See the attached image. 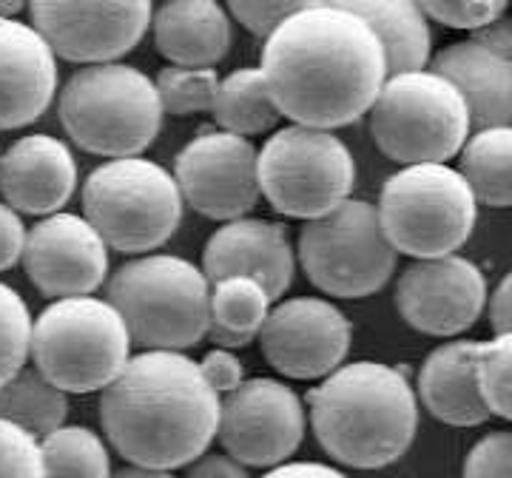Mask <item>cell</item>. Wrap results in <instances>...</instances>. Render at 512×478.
Returning <instances> with one entry per match:
<instances>
[{"instance_id": "cell-30", "label": "cell", "mask_w": 512, "mask_h": 478, "mask_svg": "<svg viewBox=\"0 0 512 478\" xmlns=\"http://www.w3.org/2000/svg\"><path fill=\"white\" fill-rule=\"evenodd\" d=\"M220 74L214 69H188V66H165L157 74V92L163 100L165 114H200L214 111L220 92Z\"/></svg>"}, {"instance_id": "cell-16", "label": "cell", "mask_w": 512, "mask_h": 478, "mask_svg": "<svg viewBox=\"0 0 512 478\" xmlns=\"http://www.w3.org/2000/svg\"><path fill=\"white\" fill-rule=\"evenodd\" d=\"M487 279L473 259H416L396 282V308L413 331L456 336L476 325L487 305Z\"/></svg>"}, {"instance_id": "cell-33", "label": "cell", "mask_w": 512, "mask_h": 478, "mask_svg": "<svg viewBox=\"0 0 512 478\" xmlns=\"http://www.w3.org/2000/svg\"><path fill=\"white\" fill-rule=\"evenodd\" d=\"M0 478H43L40 439L0 419Z\"/></svg>"}, {"instance_id": "cell-13", "label": "cell", "mask_w": 512, "mask_h": 478, "mask_svg": "<svg viewBox=\"0 0 512 478\" xmlns=\"http://www.w3.org/2000/svg\"><path fill=\"white\" fill-rule=\"evenodd\" d=\"M174 177L185 205L211 220H242L262 197L259 151L231 131L205 129L188 140L174 160Z\"/></svg>"}, {"instance_id": "cell-18", "label": "cell", "mask_w": 512, "mask_h": 478, "mask_svg": "<svg viewBox=\"0 0 512 478\" xmlns=\"http://www.w3.org/2000/svg\"><path fill=\"white\" fill-rule=\"evenodd\" d=\"M202 271L211 282L231 276H251L279 299L288 294L296 274V251L285 225L271 220L242 217L222 222L202 251Z\"/></svg>"}, {"instance_id": "cell-2", "label": "cell", "mask_w": 512, "mask_h": 478, "mask_svg": "<svg viewBox=\"0 0 512 478\" xmlns=\"http://www.w3.org/2000/svg\"><path fill=\"white\" fill-rule=\"evenodd\" d=\"M222 396L200 362L177 350H143L100 393L109 444L137 467L177 470L205 456L220 436Z\"/></svg>"}, {"instance_id": "cell-35", "label": "cell", "mask_w": 512, "mask_h": 478, "mask_svg": "<svg viewBox=\"0 0 512 478\" xmlns=\"http://www.w3.org/2000/svg\"><path fill=\"white\" fill-rule=\"evenodd\" d=\"M424 15L430 20H436L441 26H453V29H470L478 32L487 23H493L495 18H501L507 12V3L501 0H481V3H421Z\"/></svg>"}, {"instance_id": "cell-28", "label": "cell", "mask_w": 512, "mask_h": 478, "mask_svg": "<svg viewBox=\"0 0 512 478\" xmlns=\"http://www.w3.org/2000/svg\"><path fill=\"white\" fill-rule=\"evenodd\" d=\"M458 171L478 203L490 208L512 205V126L476 131L458 154Z\"/></svg>"}, {"instance_id": "cell-38", "label": "cell", "mask_w": 512, "mask_h": 478, "mask_svg": "<svg viewBox=\"0 0 512 478\" xmlns=\"http://www.w3.org/2000/svg\"><path fill=\"white\" fill-rule=\"evenodd\" d=\"M29 228L23 225V217L9 203H0V271L15 268L23 251H26Z\"/></svg>"}, {"instance_id": "cell-31", "label": "cell", "mask_w": 512, "mask_h": 478, "mask_svg": "<svg viewBox=\"0 0 512 478\" xmlns=\"http://www.w3.org/2000/svg\"><path fill=\"white\" fill-rule=\"evenodd\" d=\"M32 331L35 319L23 296L0 282V376L12 379L32 359Z\"/></svg>"}, {"instance_id": "cell-15", "label": "cell", "mask_w": 512, "mask_h": 478, "mask_svg": "<svg viewBox=\"0 0 512 478\" xmlns=\"http://www.w3.org/2000/svg\"><path fill=\"white\" fill-rule=\"evenodd\" d=\"M353 325L330 299L296 296L274 305L259 333L262 356L288 379H328L345 365Z\"/></svg>"}, {"instance_id": "cell-29", "label": "cell", "mask_w": 512, "mask_h": 478, "mask_svg": "<svg viewBox=\"0 0 512 478\" xmlns=\"http://www.w3.org/2000/svg\"><path fill=\"white\" fill-rule=\"evenodd\" d=\"M43 478H114L109 447L92 427L66 424L40 442Z\"/></svg>"}, {"instance_id": "cell-21", "label": "cell", "mask_w": 512, "mask_h": 478, "mask_svg": "<svg viewBox=\"0 0 512 478\" xmlns=\"http://www.w3.org/2000/svg\"><path fill=\"white\" fill-rule=\"evenodd\" d=\"M478 342H447L421 362L416 396L427 413L450 427H476L493 413L478 385Z\"/></svg>"}, {"instance_id": "cell-12", "label": "cell", "mask_w": 512, "mask_h": 478, "mask_svg": "<svg viewBox=\"0 0 512 478\" xmlns=\"http://www.w3.org/2000/svg\"><path fill=\"white\" fill-rule=\"evenodd\" d=\"M308 410L296 390L268 376L245 379L222 399L220 439L225 453L245 467L288 464L305 439Z\"/></svg>"}, {"instance_id": "cell-39", "label": "cell", "mask_w": 512, "mask_h": 478, "mask_svg": "<svg viewBox=\"0 0 512 478\" xmlns=\"http://www.w3.org/2000/svg\"><path fill=\"white\" fill-rule=\"evenodd\" d=\"M470 40L478 43V46H484V49L493 52V55L512 60V15L504 12L501 18H495L493 23H487L484 29L473 32Z\"/></svg>"}, {"instance_id": "cell-10", "label": "cell", "mask_w": 512, "mask_h": 478, "mask_svg": "<svg viewBox=\"0 0 512 478\" xmlns=\"http://www.w3.org/2000/svg\"><path fill=\"white\" fill-rule=\"evenodd\" d=\"M356 163L350 148L325 129L291 123L259 148V188L274 211L319 220L350 200Z\"/></svg>"}, {"instance_id": "cell-22", "label": "cell", "mask_w": 512, "mask_h": 478, "mask_svg": "<svg viewBox=\"0 0 512 478\" xmlns=\"http://www.w3.org/2000/svg\"><path fill=\"white\" fill-rule=\"evenodd\" d=\"M430 69L461 92L473 129L512 126V60L487 52L473 40H458L433 57Z\"/></svg>"}, {"instance_id": "cell-14", "label": "cell", "mask_w": 512, "mask_h": 478, "mask_svg": "<svg viewBox=\"0 0 512 478\" xmlns=\"http://www.w3.org/2000/svg\"><path fill=\"white\" fill-rule=\"evenodd\" d=\"M154 6L134 3H55L29 6V23L63 60L83 66L120 63L154 26Z\"/></svg>"}, {"instance_id": "cell-24", "label": "cell", "mask_w": 512, "mask_h": 478, "mask_svg": "<svg viewBox=\"0 0 512 478\" xmlns=\"http://www.w3.org/2000/svg\"><path fill=\"white\" fill-rule=\"evenodd\" d=\"M359 18L373 29L387 57V72L407 74L424 72L433 63V32L430 18L424 15L421 3H402V0H367V3H348Z\"/></svg>"}, {"instance_id": "cell-17", "label": "cell", "mask_w": 512, "mask_h": 478, "mask_svg": "<svg viewBox=\"0 0 512 478\" xmlns=\"http://www.w3.org/2000/svg\"><path fill=\"white\" fill-rule=\"evenodd\" d=\"M23 268L52 299L92 296L109 276V245L83 214L60 211L29 228Z\"/></svg>"}, {"instance_id": "cell-20", "label": "cell", "mask_w": 512, "mask_h": 478, "mask_svg": "<svg viewBox=\"0 0 512 478\" xmlns=\"http://www.w3.org/2000/svg\"><path fill=\"white\" fill-rule=\"evenodd\" d=\"M77 163L72 148L52 134H26L0 157V191L18 214L52 217L72 200Z\"/></svg>"}, {"instance_id": "cell-19", "label": "cell", "mask_w": 512, "mask_h": 478, "mask_svg": "<svg viewBox=\"0 0 512 478\" xmlns=\"http://www.w3.org/2000/svg\"><path fill=\"white\" fill-rule=\"evenodd\" d=\"M57 94V55L32 23L0 18V131L43 117Z\"/></svg>"}, {"instance_id": "cell-23", "label": "cell", "mask_w": 512, "mask_h": 478, "mask_svg": "<svg viewBox=\"0 0 512 478\" xmlns=\"http://www.w3.org/2000/svg\"><path fill=\"white\" fill-rule=\"evenodd\" d=\"M231 20L214 0H168L154 12V40L171 66L214 69L231 49Z\"/></svg>"}, {"instance_id": "cell-44", "label": "cell", "mask_w": 512, "mask_h": 478, "mask_svg": "<svg viewBox=\"0 0 512 478\" xmlns=\"http://www.w3.org/2000/svg\"><path fill=\"white\" fill-rule=\"evenodd\" d=\"M20 12H23V3H0V18H20Z\"/></svg>"}, {"instance_id": "cell-26", "label": "cell", "mask_w": 512, "mask_h": 478, "mask_svg": "<svg viewBox=\"0 0 512 478\" xmlns=\"http://www.w3.org/2000/svg\"><path fill=\"white\" fill-rule=\"evenodd\" d=\"M217 126L239 137H254L271 131L282 120L271 86L259 66L234 69L220 80V92L214 100Z\"/></svg>"}, {"instance_id": "cell-45", "label": "cell", "mask_w": 512, "mask_h": 478, "mask_svg": "<svg viewBox=\"0 0 512 478\" xmlns=\"http://www.w3.org/2000/svg\"><path fill=\"white\" fill-rule=\"evenodd\" d=\"M3 385H6V379H3V376H0V393H3Z\"/></svg>"}, {"instance_id": "cell-40", "label": "cell", "mask_w": 512, "mask_h": 478, "mask_svg": "<svg viewBox=\"0 0 512 478\" xmlns=\"http://www.w3.org/2000/svg\"><path fill=\"white\" fill-rule=\"evenodd\" d=\"M185 478H251L248 467L239 464L237 459H231L228 453H208L197 459L188 467Z\"/></svg>"}, {"instance_id": "cell-9", "label": "cell", "mask_w": 512, "mask_h": 478, "mask_svg": "<svg viewBox=\"0 0 512 478\" xmlns=\"http://www.w3.org/2000/svg\"><path fill=\"white\" fill-rule=\"evenodd\" d=\"M470 109L433 69L387 77L370 109V134L384 157L404 166L447 163L470 140Z\"/></svg>"}, {"instance_id": "cell-25", "label": "cell", "mask_w": 512, "mask_h": 478, "mask_svg": "<svg viewBox=\"0 0 512 478\" xmlns=\"http://www.w3.org/2000/svg\"><path fill=\"white\" fill-rule=\"evenodd\" d=\"M274 311V296L251 276L211 282V328L208 339L217 348H245L265 328Z\"/></svg>"}, {"instance_id": "cell-36", "label": "cell", "mask_w": 512, "mask_h": 478, "mask_svg": "<svg viewBox=\"0 0 512 478\" xmlns=\"http://www.w3.org/2000/svg\"><path fill=\"white\" fill-rule=\"evenodd\" d=\"M305 3H231L228 12L231 18L237 20L239 26H245L251 35L268 37L274 35L276 29L285 23V20L296 15Z\"/></svg>"}, {"instance_id": "cell-43", "label": "cell", "mask_w": 512, "mask_h": 478, "mask_svg": "<svg viewBox=\"0 0 512 478\" xmlns=\"http://www.w3.org/2000/svg\"><path fill=\"white\" fill-rule=\"evenodd\" d=\"M114 478H177V476H171L168 470H148V467L128 464V467H123V470H117Z\"/></svg>"}, {"instance_id": "cell-8", "label": "cell", "mask_w": 512, "mask_h": 478, "mask_svg": "<svg viewBox=\"0 0 512 478\" xmlns=\"http://www.w3.org/2000/svg\"><path fill=\"white\" fill-rule=\"evenodd\" d=\"M379 220L399 254L453 257L478 222V200L458 168L421 163L399 168L382 185Z\"/></svg>"}, {"instance_id": "cell-6", "label": "cell", "mask_w": 512, "mask_h": 478, "mask_svg": "<svg viewBox=\"0 0 512 478\" xmlns=\"http://www.w3.org/2000/svg\"><path fill=\"white\" fill-rule=\"evenodd\" d=\"M128 359L131 333L109 299H55L35 319L32 362L63 393H103Z\"/></svg>"}, {"instance_id": "cell-3", "label": "cell", "mask_w": 512, "mask_h": 478, "mask_svg": "<svg viewBox=\"0 0 512 478\" xmlns=\"http://www.w3.org/2000/svg\"><path fill=\"white\" fill-rule=\"evenodd\" d=\"M308 416L330 459L356 470H379L402 459L416 439L419 396L399 368L362 359L313 387Z\"/></svg>"}, {"instance_id": "cell-7", "label": "cell", "mask_w": 512, "mask_h": 478, "mask_svg": "<svg viewBox=\"0 0 512 478\" xmlns=\"http://www.w3.org/2000/svg\"><path fill=\"white\" fill-rule=\"evenodd\" d=\"M177 177L148 157H123L97 166L83 185V217L120 254L165 245L183 222Z\"/></svg>"}, {"instance_id": "cell-42", "label": "cell", "mask_w": 512, "mask_h": 478, "mask_svg": "<svg viewBox=\"0 0 512 478\" xmlns=\"http://www.w3.org/2000/svg\"><path fill=\"white\" fill-rule=\"evenodd\" d=\"M259 478H348L342 470L330 467V464H319V461H288L279 464L274 470H268Z\"/></svg>"}, {"instance_id": "cell-5", "label": "cell", "mask_w": 512, "mask_h": 478, "mask_svg": "<svg viewBox=\"0 0 512 478\" xmlns=\"http://www.w3.org/2000/svg\"><path fill=\"white\" fill-rule=\"evenodd\" d=\"M109 302L146 350L183 353L211 328V279L177 254L128 259L109 279Z\"/></svg>"}, {"instance_id": "cell-11", "label": "cell", "mask_w": 512, "mask_h": 478, "mask_svg": "<svg viewBox=\"0 0 512 478\" xmlns=\"http://www.w3.org/2000/svg\"><path fill=\"white\" fill-rule=\"evenodd\" d=\"M296 257L322 294L362 299L382 291L396 274L399 251L384 234L379 208L350 197L336 211L305 222Z\"/></svg>"}, {"instance_id": "cell-32", "label": "cell", "mask_w": 512, "mask_h": 478, "mask_svg": "<svg viewBox=\"0 0 512 478\" xmlns=\"http://www.w3.org/2000/svg\"><path fill=\"white\" fill-rule=\"evenodd\" d=\"M478 385L493 416L512 422V333L478 342Z\"/></svg>"}, {"instance_id": "cell-27", "label": "cell", "mask_w": 512, "mask_h": 478, "mask_svg": "<svg viewBox=\"0 0 512 478\" xmlns=\"http://www.w3.org/2000/svg\"><path fill=\"white\" fill-rule=\"evenodd\" d=\"M69 399L37 368H23L18 376L6 379L0 393V419L18 424L35 439H46L66 427Z\"/></svg>"}, {"instance_id": "cell-34", "label": "cell", "mask_w": 512, "mask_h": 478, "mask_svg": "<svg viewBox=\"0 0 512 478\" xmlns=\"http://www.w3.org/2000/svg\"><path fill=\"white\" fill-rule=\"evenodd\" d=\"M464 478H512V430H495L473 444Z\"/></svg>"}, {"instance_id": "cell-41", "label": "cell", "mask_w": 512, "mask_h": 478, "mask_svg": "<svg viewBox=\"0 0 512 478\" xmlns=\"http://www.w3.org/2000/svg\"><path fill=\"white\" fill-rule=\"evenodd\" d=\"M490 322L495 333H512V271L504 274L498 288L490 296Z\"/></svg>"}, {"instance_id": "cell-1", "label": "cell", "mask_w": 512, "mask_h": 478, "mask_svg": "<svg viewBox=\"0 0 512 478\" xmlns=\"http://www.w3.org/2000/svg\"><path fill=\"white\" fill-rule=\"evenodd\" d=\"M259 69L282 117L325 131L370 114L390 77L379 37L348 3H305L265 40Z\"/></svg>"}, {"instance_id": "cell-37", "label": "cell", "mask_w": 512, "mask_h": 478, "mask_svg": "<svg viewBox=\"0 0 512 478\" xmlns=\"http://www.w3.org/2000/svg\"><path fill=\"white\" fill-rule=\"evenodd\" d=\"M200 368H202V376L208 379V385L214 387L222 399H225V396H231L237 387L245 385V370H242V362H239V356L234 353V350H225V348L208 350V353L202 356Z\"/></svg>"}, {"instance_id": "cell-4", "label": "cell", "mask_w": 512, "mask_h": 478, "mask_svg": "<svg viewBox=\"0 0 512 478\" xmlns=\"http://www.w3.org/2000/svg\"><path fill=\"white\" fill-rule=\"evenodd\" d=\"M63 131L89 154L109 160L140 157L163 129L157 80L128 63L83 66L57 100Z\"/></svg>"}]
</instances>
